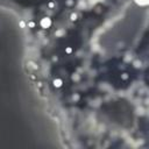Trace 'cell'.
Returning a JSON list of instances; mask_svg holds the SVG:
<instances>
[{"label":"cell","mask_w":149,"mask_h":149,"mask_svg":"<svg viewBox=\"0 0 149 149\" xmlns=\"http://www.w3.org/2000/svg\"><path fill=\"white\" fill-rule=\"evenodd\" d=\"M139 2H141V3H148L149 2V0H137Z\"/></svg>","instance_id":"obj_1"}]
</instances>
